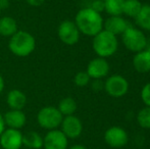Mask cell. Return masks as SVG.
I'll list each match as a JSON object with an SVG mask.
<instances>
[{"instance_id": "6da1fadb", "label": "cell", "mask_w": 150, "mask_h": 149, "mask_svg": "<svg viewBox=\"0 0 150 149\" xmlns=\"http://www.w3.org/2000/svg\"><path fill=\"white\" fill-rule=\"evenodd\" d=\"M103 18L91 7L82 8L78 11L75 18L80 33L88 37H94L103 30Z\"/></svg>"}, {"instance_id": "7a4b0ae2", "label": "cell", "mask_w": 150, "mask_h": 149, "mask_svg": "<svg viewBox=\"0 0 150 149\" xmlns=\"http://www.w3.org/2000/svg\"><path fill=\"white\" fill-rule=\"evenodd\" d=\"M8 48L14 55L26 57L34 52L36 48V39L31 33L18 30L9 38Z\"/></svg>"}, {"instance_id": "3957f363", "label": "cell", "mask_w": 150, "mask_h": 149, "mask_svg": "<svg viewBox=\"0 0 150 149\" xmlns=\"http://www.w3.org/2000/svg\"><path fill=\"white\" fill-rule=\"evenodd\" d=\"M92 48L98 57H110L117 51L119 48L117 36L102 30L93 37Z\"/></svg>"}, {"instance_id": "277c9868", "label": "cell", "mask_w": 150, "mask_h": 149, "mask_svg": "<svg viewBox=\"0 0 150 149\" xmlns=\"http://www.w3.org/2000/svg\"><path fill=\"white\" fill-rule=\"evenodd\" d=\"M122 41L125 47L131 52H140L146 49L147 37L142 30L135 27H129L122 34Z\"/></svg>"}, {"instance_id": "5b68a950", "label": "cell", "mask_w": 150, "mask_h": 149, "mask_svg": "<svg viewBox=\"0 0 150 149\" xmlns=\"http://www.w3.org/2000/svg\"><path fill=\"white\" fill-rule=\"evenodd\" d=\"M63 115L61 114L57 107L54 106H45L41 108L37 113V123L42 129L55 130L60 127Z\"/></svg>"}, {"instance_id": "8992f818", "label": "cell", "mask_w": 150, "mask_h": 149, "mask_svg": "<svg viewBox=\"0 0 150 149\" xmlns=\"http://www.w3.org/2000/svg\"><path fill=\"white\" fill-rule=\"evenodd\" d=\"M104 91L113 98H120L129 91V82L120 75H111L104 82Z\"/></svg>"}, {"instance_id": "52a82bcc", "label": "cell", "mask_w": 150, "mask_h": 149, "mask_svg": "<svg viewBox=\"0 0 150 149\" xmlns=\"http://www.w3.org/2000/svg\"><path fill=\"white\" fill-rule=\"evenodd\" d=\"M57 35L63 44L73 46L79 42L81 33H80L75 22L67 20L59 24L57 28Z\"/></svg>"}, {"instance_id": "ba28073f", "label": "cell", "mask_w": 150, "mask_h": 149, "mask_svg": "<svg viewBox=\"0 0 150 149\" xmlns=\"http://www.w3.org/2000/svg\"><path fill=\"white\" fill-rule=\"evenodd\" d=\"M129 136L127 131L119 126H113L105 131L104 141L111 148H122L128 143Z\"/></svg>"}, {"instance_id": "9c48e42d", "label": "cell", "mask_w": 150, "mask_h": 149, "mask_svg": "<svg viewBox=\"0 0 150 149\" xmlns=\"http://www.w3.org/2000/svg\"><path fill=\"white\" fill-rule=\"evenodd\" d=\"M60 128V131L67 136V139H76L80 137L83 132L82 121L74 114L63 117Z\"/></svg>"}, {"instance_id": "30bf717a", "label": "cell", "mask_w": 150, "mask_h": 149, "mask_svg": "<svg viewBox=\"0 0 150 149\" xmlns=\"http://www.w3.org/2000/svg\"><path fill=\"white\" fill-rule=\"evenodd\" d=\"M69 139L58 129L50 130L43 137L44 149H67Z\"/></svg>"}, {"instance_id": "8fae6325", "label": "cell", "mask_w": 150, "mask_h": 149, "mask_svg": "<svg viewBox=\"0 0 150 149\" xmlns=\"http://www.w3.org/2000/svg\"><path fill=\"white\" fill-rule=\"evenodd\" d=\"M0 145L3 149H21L23 146V133L20 130L7 128L0 135Z\"/></svg>"}, {"instance_id": "7c38bea8", "label": "cell", "mask_w": 150, "mask_h": 149, "mask_svg": "<svg viewBox=\"0 0 150 149\" xmlns=\"http://www.w3.org/2000/svg\"><path fill=\"white\" fill-rule=\"evenodd\" d=\"M109 64L106 58L96 57L92 59L87 66V74L89 75L91 80L101 79L107 77L109 73Z\"/></svg>"}, {"instance_id": "4fadbf2b", "label": "cell", "mask_w": 150, "mask_h": 149, "mask_svg": "<svg viewBox=\"0 0 150 149\" xmlns=\"http://www.w3.org/2000/svg\"><path fill=\"white\" fill-rule=\"evenodd\" d=\"M129 24L122 16H109L103 22V30L111 33V34L119 36L122 35L129 28Z\"/></svg>"}, {"instance_id": "5bb4252c", "label": "cell", "mask_w": 150, "mask_h": 149, "mask_svg": "<svg viewBox=\"0 0 150 149\" xmlns=\"http://www.w3.org/2000/svg\"><path fill=\"white\" fill-rule=\"evenodd\" d=\"M5 126L11 129L21 130L27 121L26 113L21 109H9L3 115Z\"/></svg>"}, {"instance_id": "9a60e30c", "label": "cell", "mask_w": 150, "mask_h": 149, "mask_svg": "<svg viewBox=\"0 0 150 149\" xmlns=\"http://www.w3.org/2000/svg\"><path fill=\"white\" fill-rule=\"evenodd\" d=\"M6 103L10 109L23 110L27 104V96L23 91L18 89H12L7 93Z\"/></svg>"}, {"instance_id": "2e32d148", "label": "cell", "mask_w": 150, "mask_h": 149, "mask_svg": "<svg viewBox=\"0 0 150 149\" xmlns=\"http://www.w3.org/2000/svg\"><path fill=\"white\" fill-rule=\"evenodd\" d=\"M133 66L135 71L141 74L150 72V51L144 49L135 53L133 57Z\"/></svg>"}, {"instance_id": "e0dca14e", "label": "cell", "mask_w": 150, "mask_h": 149, "mask_svg": "<svg viewBox=\"0 0 150 149\" xmlns=\"http://www.w3.org/2000/svg\"><path fill=\"white\" fill-rule=\"evenodd\" d=\"M18 31V23L11 16H1L0 18V35L10 38Z\"/></svg>"}, {"instance_id": "ac0fdd59", "label": "cell", "mask_w": 150, "mask_h": 149, "mask_svg": "<svg viewBox=\"0 0 150 149\" xmlns=\"http://www.w3.org/2000/svg\"><path fill=\"white\" fill-rule=\"evenodd\" d=\"M23 145L29 149H41L43 147V137L38 132L30 131L23 134Z\"/></svg>"}, {"instance_id": "d6986e66", "label": "cell", "mask_w": 150, "mask_h": 149, "mask_svg": "<svg viewBox=\"0 0 150 149\" xmlns=\"http://www.w3.org/2000/svg\"><path fill=\"white\" fill-rule=\"evenodd\" d=\"M135 20L140 30L150 31V4H143Z\"/></svg>"}, {"instance_id": "ffe728a7", "label": "cell", "mask_w": 150, "mask_h": 149, "mask_svg": "<svg viewBox=\"0 0 150 149\" xmlns=\"http://www.w3.org/2000/svg\"><path fill=\"white\" fill-rule=\"evenodd\" d=\"M143 4L140 0H124L122 4V14L129 18H136L141 10Z\"/></svg>"}, {"instance_id": "44dd1931", "label": "cell", "mask_w": 150, "mask_h": 149, "mask_svg": "<svg viewBox=\"0 0 150 149\" xmlns=\"http://www.w3.org/2000/svg\"><path fill=\"white\" fill-rule=\"evenodd\" d=\"M77 102L73 97H64L59 101L57 106V109L59 110L63 117L71 115L77 110Z\"/></svg>"}, {"instance_id": "7402d4cb", "label": "cell", "mask_w": 150, "mask_h": 149, "mask_svg": "<svg viewBox=\"0 0 150 149\" xmlns=\"http://www.w3.org/2000/svg\"><path fill=\"white\" fill-rule=\"evenodd\" d=\"M124 0H104V11L109 14V16H122Z\"/></svg>"}, {"instance_id": "603a6c76", "label": "cell", "mask_w": 150, "mask_h": 149, "mask_svg": "<svg viewBox=\"0 0 150 149\" xmlns=\"http://www.w3.org/2000/svg\"><path fill=\"white\" fill-rule=\"evenodd\" d=\"M137 121L143 129H150V107L145 106L139 110L137 114Z\"/></svg>"}, {"instance_id": "cb8c5ba5", "label": "cell", "mask_w": 150, "mask_h": 149, "mask_svg": "<svg viewBox=\"0 0 150 149\" xmlns=\"http://www.w3.org/2000/svg\"><path fill=\"white\" fill-rule=\"evenodd\" d=\"M91 82V78L89 75L87 74V72H79L75 75L74 78V83L78 87H85Z\"/></svg>"}, {"instance_id": "d4e9b609", "label": "cell", "mask_w": 150, "mask_h": 149, "mask_svg": "<svg viewBox=\"0 0 150 149\" xmlns=\"http://www.w3.org/2000/svg\"><path fill=\"white\" fill-rule=\"evenodd\" d=\"M141 99L145 104V106L150 107V82L143 86L142 90H141Z\"/></svg>"}, {"instance_id": "484cf974", "label": "cell", "mask_w": 150, "mask_h": 149, "mask_svg": "<svg viewBox=\"0 0 150 149\" xmlns=\"http://www.w3.org/2000/svg\"><path fill=\"white\" fill-rule=\"evenodd\" d=\"M90 7L98 13H101L104 11V0H93Z\"/></svg>"}, {"instance_id": "4316f807", "label": "cell", "mask_w": 150, "mask_h": 149, "mask_svg": "<svg viewBox=\"0 0 150 149\" xmlns=\"http://www.w3.org/2000/svg\"><path fill=\"white\" fill-rule=\"evenodd\" d=\"M91 88L93 89V91L95 92H100L104 89V82L101 79H95L92 80L91 83Z\"/></svg>"}, {"instance_id": "83f0119b", "label": "cell", "mask_w": 150, "mask_h": 149, "mask_svg": "<svg viewBox=\"0 0 150 149\" xmlns=\"http://www.w3.org/2000/svg\"><path fill=\"white\" fill-rule=\"evenodd\" d=\"M27 3L31 6H35V7H38V6H41L42 4L45 2V0H26Z\"/></svg>"}, {"instance_id": "f1b7e54d", "label": "cell", "mask_w": 150, "mask_h": 149, "mask_svg": "<svg viewBox=\"0 0 150 149\" xmlns=\"http://www.w3.org/2000/svg\"><path fill=\"white\" fill-rule=\"evenodd\" d=\"M9 0H0V10H5L9 7Z\"/></svg>"}, {"instance_id": "f546056e", "label": "cell", "mask_w": 150, "mask_h": 149, "mask_svg": "<svg viewBox=\"0 0 150 149\" xmlns=\"http://www.w3.org/2000/svg\"><path fill=\"white\" fill-rule=\"evenodd\" d=\"M4 130H5V123H4L3 115L0 113V135H1Z\"/></svg>"}, {"instance_id": "4dcf8cb0", "label": "cell", "mask_w": 150, "mask_h": 149, "mask_svg": "<svg viewBox=\"0 0 150 149\" xmlns=\"http://www.w3.org/2000/svg\"><path fill=\"white\" fill-rule=\"evenodd\" d=\"M4 87H5V83H4V79L1 75H0V94L2 93V91L4 90Z\"/></svg>"}, {"instance_id": "1f68e13d", "label": "cell", "mask_w": 150, "mask_h": 149, "mask_svg": "<svg viewBox=\"0 0 150 149\" xmlns=\"http://www.w3.org/2000/svg\"><path fill=\"white\" fill-rule=\"evenodd\" d=\"M69 149H87V147L82 145V144H75V145L71 146Z\"/></svg>"}, {"instance_id": "d6a6232c", "label": "cell", "mask_w": 150, "mask_h": 149, "mask_svg": "<svg viewBox=\"0 0 150 149\" xmlns=\"http://www.w3.org/2000/svg\"><path fill=\"white\" fill-rule=\"evenodd\" d=\"M146 49L150 51V37L147 39V45H146Z\"/></svg>"}, {"instance_id": "836d02e7", "label": "cell", "mask_w": 150, "mask_h": 149, "mask_svg": "<svg viewBox=\"0 0 150 149\" xmlns=\"http://www.w3.org/2000/svg\"><path fill=\"white\" fill-rule=\"evenodd\" d=\"M0 18H1V10H0Z\"/></svg>"}]
</instances>
